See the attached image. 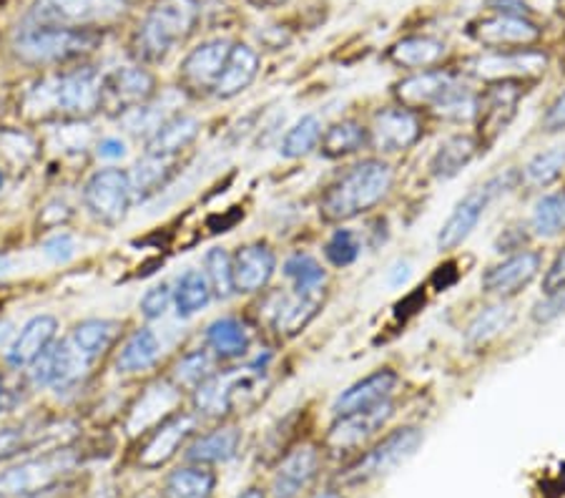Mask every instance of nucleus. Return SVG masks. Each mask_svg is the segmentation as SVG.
I'll list each match as a JSON object with an SVG mask.
<instances>
[{"mask_svg":"<svg viewBox=\"0 0 565 498\" xmlns=\"http://www.w3.org/2000/svg\"><path fill=\"white\" fill-rule=\"evenodd\" d=\"M102 78L90 66L49 76L29 91L25 108L39 119H88L102 112Z\"/></svg>","mask_w":565,"mask_h":498,"instance_id":"nucleus-1","label":"nucleus"},{"mask_svg":"<svg viewBox=\"0 0 565 498\" xmlns=\"http://www.w3.org/2000/svg\"><path fill=\"white\" fill-rule=\"evenodd\" d=\"M395 171L382 159H364L337 177L319 199V214L327 222H348L375 206L390 194Z\"/></svg>","mask_w":565,"mask_h":498,"instance_id":"nucleus-2","label":"nucleus"},{"mask_svg":"<svg viewBox=\"0 0 565 498\" xmlns=\"http://www.w3.org/2000/svg\"><path fill=\"white\" fill-rule=\"evenodd\" d=\"M199 0H157L134 33L131 49L141 63H161L194 33Z\"/></svg>","mask_w":565,"mask_h":498,"instance_id":"nucleus-3","label":"nucleus"},{"mask_svg":"<svg viewBox=\"0 0 565 498\" xmlns=\"http://www.w3.org/2000/svg\"><path fill=\"white\" fill-rule=\"evenodd\" d=\"M102 43L98 31H68V29H45V25H25L15 35V56L31 66H53L73 59L86 56Z\"/></svg>","mask_w":565,"mask_h":498,"instance_id":"nucleus-4","label":"nucleus"},{"mask_svg":"<svg viewBox=\"0 0 565 498\" xmlns=\"http://www.w3.org/2000/svg\"><path fill=\"white\" fill-rule=\"evenodd\" d=\"M126 13V0H33L29 23L45 29L98 31Z\"/></svg>","mask_w":565,"mask_h":498,"instance_id":"nucleus-5","label":"nucleus"},{"mask_svg":"<svg viewBox=\"0 0 565 498\" xmlns=\"http://www.w3.org/2000/svg\"><path fill=\"white\" fill-rule=\"evenodd\" d=\"M81 464L73 448L45 451L43 456L21 460L18 466L0 470V494L6 496H33L58 486L61 478Z\"/></svg>","mask_w":565,"mask_h":498,"instance_id":"nucleus-6","label":"nucleus"},{"mask_svg":"<svg viewBox=\"0 0 565 498\" xmlns=\"http://www.w3.org/2000/svg\"><path fill=\"white\" fill-rule=\"evenodd\" d=\"M264 378L254 368L234 370V373L212 375L194 391L196 413L206 418H224L236 407L257 403V398L264 393Z\"/></svg>","mask_w":565,"mask_h":498,"instance_id":"nucleus-7","label":"nucleus"},{"mask_svg":"<svg viewBox=\"0 0 565 498\" xmlns=\"http://www.w3.org/2000/svg\"><path fill=\"white\" fill-rule=\"evenodd\" d=\"M515 179H521L518 177V171H505V174H498L490 181H486L482 187H476L472 192L465 194L460 202L455 204V210L450 212L448 220H445V224L440 226V232H437V250L452 252L455 247H460V244L476 232L478 222L488 210V204L493 202L495 197L510 192V187L515 184Z\"/></svg>","mask_w":565,"mask_h":498,"instance_id":"nucleus-8","label":"nucleus"},{"mask_svg":"<svg viewBox=\"0 0 565 498\" xmlns=\"http://www.w3.org/2000/svg\"><path fill=\"white\" fill-rule=\"evenodd\" d=\"M420 443H423V431L413 428V425L392 431L390 436L375 443V446L364 453V456L354 460V464L340 476V481L344 486H362V484L375 481V478L387 476L397 466H403L407 458H413L415 451L420 448Z\"/></svg>","mask_w":565,"mask_h":498,"instance_id":"nucleus-9","label":"nucleus"},{"mask_svg":"<svg viewBox=\"0 0 565 498\" xmlns=\"http://www.w3.org/2000/svg\"><path fill=\"white\" fill-rule=\"evenodd\" d=\"M84 204L94 220L116 226L126 220L134 204L131 177L124 169H102L86 181Z\"/></svg>","mask_w":565,"mask_h":498,"instance_id":"nucleus-10","label":"nucleus"},{"mask_svg":"<svg viewBox=\"0 0 565 498\" xmlns=\"http://www.w3.org/2000/svg\"><path fill=\"white\" fill-rule=\"evenodd\" d=\"M157 94V81L143 66H121L102 78V108L111 116H126L146 106Z\"/></svg>","mask_w":565,"mask_h":498,"instance_id":"nucleus-11","label":"nucleus"},{"mask_svg":"<svg viewBox=\"0 0 565 498\" xmlns=\"http://www.w3.org/2000/svg\"><path fill=\"white\" fill-rule=\"evenodd\" d=\"M548 59L545 53L533 49H515V51H493L488 56H480L468 63L470 76L490 84H503V81H521L531 76H541Z\"/></svg>","mask_w":565,"mask_h":498,"instance_id":"nucleus-12","label":"nucleus"},{"mask_svg":"<svg viewBox=\"0 0 565 498\" xmlns=\"http://www.w3.org/2000/svg\"><path fill=\"white\" fill-rule=\"evenodd\" d=\"M232 45L234 43L226 39H214V41L196 45V49L191 51L179 66L181 88H184L186 94H194V96L212 94L218 76H222V71H224V63H226V59H230Z\"/></svg>","mask_w":565,"mask_h":498,"instance_id":"nucleus-13","label":"nucleus"},{"mask_svg":"<svg viewBox=\"0 0 565 498\" xmlns=\"http://www.w3.org/2000/svg\"><path fill=\"white\" fill-rule=\"evenodd\" d=\"M90 358L78 350L71 338L53 342L43 356L31 365V380L35 385H51L58 391L76 385L86 375Z\"/></svg>","mask_w":565,"mask_h":498,"instance_id":"nucleus-14","label":"nucleus"},{"mask_svg":"<svg viewBox=\"0 0 565 498\" xmlns=\"http://www.w3.org/2000/svg\"><path fill=\"white\" fill-rule=\"evenodd\" d=\"M392 413H395L392 403H382L377 407H370V411L342 415L327 433L324 448L332 451L334 456H348L352 451H360L375 433L385 428Z\"/></svg>","mask_w":565,"mask_h":498,"instance_id":"nucleus-15","label":"nucleus"},{"mask_svg":"<svg viewBox=\"0 0 565 498\" xmlns=\"http://www.w3.org/2000/svg\"><path fill=\"white\" fill-rule=\"evenodd\" d=\"M423 136V121L417 112L405 106L382 108L370 126V147L382 153H399L413 149Z\"/></svg>","mask_w":565,"mask_h":498,"instance_id":"nucleus-16","label":"nucleus"},{"mask_svg":"<svg viewBox=\"0 0 565 498\" xmlns=\"http://www.w3.org/2000/svg\"><path fill=\"white\" fill-rule=\"evenodd\" d=\"M319 470H322V451H319V446L302 443V446L291 448L279 464L275 478H271V498H297L315 484Z\"/></svg>","mask_w":565,"mask_h":498,"instance_id":"nucleus-17","label":"nucleus"},{"mask_svg":"<svg viewBox=\"0 0 565 498\" xmlns=\"http://www.w3.org/2000/svg\"><path fill=\"white\" fill-rule=\"evenodd\" d=\"M541 265L543 259L537 252H515V255H510L503 262H498V265L486 269V275L480 279L482 293L495 295L500 300H508V297L518 295L521 289L533 283L537 272H541Z\"/></svg>","mask_w":565,"mask_h":498,"instance_id":"nucleus-18","label":"nucleus"},{"mask_svg":"<svg viewBox=\"0 0 565 498\" xmlns=\"http://www.w3.org/2000/svg\"><path fill=\"white\" fill-rule=\"evenodd\" d=\"M194 431H196V415L181 413V411L169 415L167 421H161L157 428L151 431L149 441H146V446L141 448L139 453L141 468L157 470L161 466H167Z\"/></svg>","mask_w":565,"mask_h":498,"instance_id":"nucleus-19","label":"nucleus"},{"mask_svg":"<svg viewBox=\"0 0 565 498\" xmlns=\"http://www.w3.org/2000/svg\"><path fill=\"white\" fill-rule=\"evenodd\" d=\"M232 272H234V289L242 295L262 293L271 283L277 272V255L269 244L252 242L236 250L232 255Z\"/></svg>","mask_w":565,"mask_h":498,"instance_id":"nucleus-20","label":"nucleus"},{"mask_svg":"<svg viewBox=\"0 0 565 498\" xmlns=\"http://www.w3.org/2000/svg\"><path fill=\"white\" fill-rule=\"evenodd\" d=\"M397 383H399V378L395 370H377V373L358 380V383L350 385L348 391H342L340 395H337V401L332 405L334 418H342V415L370 411V407L390 403V398H392V393H395Z\"/></svg>","mask_w":565,"mask_h":498,"instance_id":"nucleus-21","label":"nucleus"},{"mask_svg":"<svg viewBox=\"0 0 565 498\" xmlns=\"http://www.w3.org/2000/svg\"><path fill=\"white\" fill-rule=\"evenodd\" d=\"M476 41L488 45L493 51H510V49H527V45L541 39V29L531 18L515 15H493L480 21L472 29Z\"/></svg>","mask_w":565,"mask_h":498,"instance_id":"nucleus-22","label":"nucleus"},{"mask_svg":"<svg viewBox=\"0 0 565 498\" xmlns=\"http://www.w3.org/2000/svg\"><path fill=\"white\" fill-rule=\"evenodd\" d=\"M460 86L458 76L448 74V71H423V74L409 76L397 84V98L399 106L413 108V112H420V108H433L443 102L445 96Z\"/></svg>","mask_w":565,"mask_h":498,"instance_id":"nucleus-23","label":"nucleus"},{"mask_svg":"<svg viewBox=\"0 0 565 498\" xmlns=\"http://www.w3.org/2000/svg\"><path fill=\"white\" fill-rule=\"evenodd\" d=\"M58 320L53 315H35L23 325L8 348V362L13 368H31L53 342H56Z\"/></svg>","mask_w":565,"mask_h":498,"instance_id":"nucleus-24","label":"nucleus"},{"mask_svg":"<svg viewBox=\"0 0 565 498\" xmlns=\"http://www.w3.org/2000/svg\"><path fill=\"white\" fill-rule=\"evenodd\" d=\"M523 91L518 86V81H503L488 88V94L480 98L478 104V124L480 134H486L488 139H495L500 131H505V126L515 116V106L521 102Z\"/></svg>","mask_w":565,"mask_h":498,"instance_id":"nucleus-25","label":"nucleus"},{"mask_svg":"<svg viewBox=\"0 0 565 498\" xmlns=\"http://www.w3.org/2000/svg\"><path fill=\"white\" fill-rule=\"evenodd\" d=\"M196 136H199V121L194 116H186V114L167 116V119L157 126V131L146 139V153H151V157L179 159V153L186 151L191 144L196 141Z\"/></svg>","mask_w":565,"mask_h":498,"instance_id":"nucleus-26","label":"nucleus"},{"mask_svg":"<svg viewBox=\"0 0 565 498\" xmlns=\"http://www.w3.org/2000/svg\"><path fill=\"white\" fill-rule=\"evenodd\" d=\"M259 74V53L247 43H234L230 59L224 63L222 76H218L212 94L216 98H234L247 91Z\"/></svg>","mask_w":565,"mask_h":498,"instance_id":"nucleus-27","label":"nucleus"},{"mask_svg":"<svg viewBox=\"0 0 565 498\" xmlns=\"http://www.w3.org/2000/svg\"><path fill=\"white\" fill-rule=\"evenodd\" d=\"M179 398H181V391L174 383L151 385L134 407L129 431L131 433H146L149 428L153 431L161 421H167L169 415L177 413Z\"/></svg>","mask_w":565,"mask_h":498,"instance_id":"nucleus-28","label":"nucleus"},{"mask_svg":"<svg viewBox=\"0 0 565 498\" xmlns=\"http://www.w3.org/2000/svg\"><path fill=\"white\" fill-rule=\"evenodd\" d=\"M252 346V332L239 317H218L206 328V348L214 358L236 360L244 358Z\"/></svg>","mask_w":565,"mask_h":498,"instance_id":"nucleus-29","label":"nucleus"},{"mask_svg":"<svg viewBox=\"0 0 565 498\" xmlns=\"http://www.w3.org/2000/svg\"><path fill=\"white\" fill-rule=\"evenodd\" d=\"M242 446V433L234 428V425H222V428H214L212 433H204L194 443H191L186 451V458L191 464L202 466H216L232 460Z\"/></svg>","mask_w":565,"mask_h":498,"instance_id":"nucleus-30","label":"nucleus"},{"mask_svg":"<svg viewBox=\"0 0 565 498\" xmlns=\"http://www.w3.org/2000/svg\"><path fill=\"white\" fill-rule=\"evenodd\" d=\"M324 295H305L295 293L289 297H281L275 315H271V328L281 338H291V335L302 332L309 322L315 320L319 307H322Z\"/></svg>","mask_w":565,"mask_h":498,"instance_id":"nucleus-31","label":"nucleus"},{"mask_svg":"<svg viewBox=\"0 0 565 498\" xmlns=\"http://www.w3.org/2000/svg\"><path fill=\"white\" fill-rule=\"evenodd\" d=\"M448 53V45L430 35H409L390 49V61L407 71H430Z\"/></svg>","mask_w":565,"mask_h":498,"instance_id":"nucleus-32","label":"nucleus"},{"mask_svg":"<svg viewBox=\"0 0 565 498\" xmlns=\"http://www.w3.org/2000/svg\"><path fill=\"white\" fill-rule=\"evenodd\" d=\"M478 157V141L470 134L448 136L440 147L435 149L430 159V174L435 179H452L458 177L465 167L472 165Z\"/></svg>","mask_w":565,"mask_h":498,"instance_id":"nucleus-33","label":"nucleus"},{"mask_svg":"<svg viewBox=\"0 0 565 498\" xmlns=\"http://www.w3.org/2000/svg\"><path fill=\"white\" fill-rule=\"evenodd\" d=\"M216 488V474L209 466L189 464L171 470L163 481V498H212Z\"/></svg>","mask_w":565,"mask_h":498,"instance_id":"nucleus-34","label":"nucleus"},{"mask_svg":"<svg viewBox=\"0 0 565 498\" xmlns=\"http://www.w3.org/2000/svg\"><path fill=\"white\" fill-rule=\"evenodd\" d=\"M370 144V129L358 119H342L324 129L322 141H319V151L327 159H342L350 153H358Z\"/></svg>","mask_w":565,"mask_h":498,"instance_id":"nucleus-35","label":"nucleus"},{"mask_svg":"<svg viewBox=\"0 0 565 498\" xmlns=\"http://www.w3.org/2000/svg\"><path fill=\"white\" fill-rule=\"evenodd\" d=\"M177 174V159H167V157H146L136 165L131 177V189H134V202L136 199H149L153 194H159L163 187L169 184Z\"/></svg>","mask_w":565,"mask_h":498,"instance_id":"nucleus-36","label":"nucleus"},{"mask_svg":"<svg viewBox=\"0 0 565 498\" xmlns=\"http://www.w3.org/2000/svg\"><path fill=\"white\" fill-rule=\"evenodd\" d=\"M159 352H161V346L153 330L141 328L131 332V338L124 342V348L116 358L118 373H126V375L143 373V370H149L153 362L159 360Z\"/></svg>","mask_w":565,"mask_h":498,"instance_id":"nucleus-37","label":"nucleus"},{"mask_svg":"<svg viewBox=\"0 0 565 498\" xmlns=\"http://www.w3.org/2000/svg\"><path fill=\"white\" fill-rule=\"evenodd\" d=\"M121 335V322L116 320H102V317H90V320L78 322L71 332V340L76 342L78 350L84 352L86 358H98L104 356L106 350L114 348V342Z\"/></svg>","mask_w":565,"mask_h":498,"instance_id":"nucleus-38","label":"nucleus"},{"mask_svg":"<svg viewBox=\"0 0 565 498\" xmlns=\"http://www.w3.org/2000/svg\"><path fill=\"white\" fill-rule=\"evenodd\" d=\"M513 320H515L513 307L505 303L490 305L472 317L468 330H465V342H468L470 348L488 346L490 340H495L498 335H503L510 325H513Z\"/></svg>","mask_w":565,"mask_h":498,"instance_id":"nucleus-39","label":"nucleus"},{"mask_svg":"<svg viewBox=\"0 0 565 498\" xmlns=\"http://www.w3.org/2000/svg\"><path fill=\"white\" fill-rule=\"evenodd\" d=\"M212 287H209L204 272L199 269H189L179 277V283L174 287V307L179 317H194L196 312H202L204 307L212 303Z\"/></svg>","mask_w":565,"mask_h":498,"instance_id":"nucleus-40","label":"nucleus"},{"mask_svg":"<svg viewBox=\"0 0 565 498\" xmlns=\"http://www.w3.org/2000/svg\"><path fill=\"white\" fill-rule=\"evenodd\" d=\"M322 134H324L322 121H319L315 114H307L285 134L279 153L285 159H302V157H307V153H312L319 147V141H322Z\"/></svg>","mask_w":565,"mask_h":498,"instance_id":"nucleus-41","label":"nucleus"},{"mask_svg":"<svg viewBox=\"0 0 565 498\" xmlns=\"http://www.w3.org/2000/svg\"><path fill=\"white\" fill-rule=\"evenodd\" d=\"M531 230L535 237H543V240L558 237L561 232H565V194L563 192L545 194L537 199L531 216Z\"/></svg>","mask_w":565,"mask_h":498,"instance_id":"nucleus-42","label":"nucleus"},{"mask_svg":"<svg viewBox=\"0 0 565 498\" xmlns=\"http://www.w3.org/2000/svg\"><path fill=\"white\" fill-rule=\"evenodd\" d=\"M285 275L291 285H295V293H305V295H324V283L327 275L322 265L315 257L302 255H291L285 262Z\"/></svg>","mask_w":565,"mask_h":498,"instance_id":"nucleus-43","label":"nucleus"},{"mask_svg":"<svg viewBox=\"0 0 565 498\" xmlns=\"http://www.w3.org/2000/svg\"><path fill=\"white\" fill-rule=\"evenodd\" d=\"M565 169V147H553L548 151L535 153L521 171V181L527 187H548L563 174Z\"/></svg>","mask_w":565,"mask_h":498,"instance_id":"nucleus-44","label":"nucleus"},{"mask_svg":"<svg viewBox=\"0 0 565 498\" xmlns=\"http://www.w3.org/2000/svg\"><path fill=\"white\" fill-rule=\"evenodd\" d=\"M214 360L209 356V350H191L186 352L174 365V385L179 391H191L194 393L199 385L204 383L206 378L214 375Z\"/></svg>","mask_w":565,"mask_h":498,"instance_id":"nucleus-45","label":"nucleus"},{"mask_svg":"<svg viewBox=\"0 0 565 498\" xmlns=\"http://www.w3.org/2000/svg\"><path fill=\"white\" fill-rule=\"evenodd\" d=\"M204 277L209 287H212V295L218 300H226L232 297L234 289V272H232V255L222 247H214L206 252L204 257Z\"/></svg>","mask_w":565,"mask_h":498,"instance_id":"nucleus-46","label":"nucleus"},{"mask_svg":"<svg viewBox=\"0 0 565 498\" xmlns=\"http://www.w3.org/2000/svg\"><path fill=\"white\" fill-rule=\"evenodd\" d=\"M362 255V240L354 230H334L324 242V257L332 267H350Z\"/></svg>","mask_w":565,"mask_h":498,"instance_id":"nucleus-47","label":"nucleus"},{"mask_svg":"<svg viewBox=\"0 0 565 498\" xmlns=\"http://www.w3.org/2000/svg\"><path fill=\"white\" fill-rule=\"evenodd\" d=\"M171 305H174V289H171L169 283L153 285L139 303L141 315L146 320H161V317L169 312Z\"/></svg>","mask_w":565,"mask_h":498,"instance_id":"nucleus-48","label":"nucleus"},{"mask_svg":"<svg viewBox=\"0 0 565 498\" xmlns=\"http://www.w3.org/2000/svg\"><path fill=\"white\" fill-rule=\"evenodd\" d=\"M43 252L45 257L51 262H68L73 255H76V242H73L71 234L61 232V234H53V237L43 244Z\"/></svg>","mask_w":565,"mask_h":498,"instance_id":"nucleus-49","label":"nucleus"},{"mask_svg":"<svg viewBox=\"0 0 565 498\" xmlns=\"http://www.w3.org/2000/svg\"><path fill=\"white\" fill-rule=\"evenodd\" d=\"M561 289H565V244H563V250L558 252V255H555L548 272H545V277H543V293L545 295L561 293Z\"/></svg>","mask_w":565,"mask_h":498,"instance_id":"nucleus-50","label":"nucleus"},{"mask_svg":"<svg viewBox=\"0 0 565 498\" xmlns=\"http://www.w3.org/2000/svg\"><path fill=\"white\" fill-rule=\"evenodd\" d=\"M563 312H565V289H561V293H553V295H545V303L535 305L533 320L535 322H551L553 317H558Z\"/></svg>","mask_w":565,"mask_h":498,"instance_id":"nucleus-51","label":"nucleus"},{"mask_svg":"<svg viewBox=\"0 0 565 498\" xmlns=\"http://www.w3.org/2000/svg\"><path fill=\"white\" fill-rule=\"evenodd\" d=\"M498 15H515V18H531V8L523 0H488Z\"/></svg>","mask_w":565,"mask_h":498,"instance_id":"nucleus-52","label":"nucleus"},{"mask_svg":"<svg viewBox=\"0 0 565 498\" xmlns=\"http://www.w3.org/2000/svg\"><path fill=\"white\" fill-rule=\"evenodd\" d=\"M545 131H563L565 129V94L555 98V104L548 108L543 119Z\"/></svg>","mask_w":565,"mask_h":498,"instance_id":"nucleus-53","label":"nucleus"},{"mask_svg":"<svg viewBox=\"0 0 565 498\" xmlns=\"http://www.w3.org/2000/svg\"><path fill=\"white\" fill-rule=\"evenodd\" d=\"M98 157L102 159H124L126 157V144L116 136H108V139L98 141Z\"/></svg>","mask_w":565,"mask_h":498,"instance_id":"nucleus-54","label":"nucleus"},{"mask_svg":"<svg viewBox=\"0 0 565 498\" xmlns=\"http://www.w3.org/2000/svg\"><path fill=\"white\" fill-rule=\"evenodd\" d=\"M21 401V393L15 391V388L8 383V380L0 375V413H8L13 411V407Z\"/></svg>","mask_w":565,"mask_h":498,"instance_id":"nucleus-55","label":"nucleus"},{"mask_svg":"<svg viewBox=\"0 0 565 498\" xmlns=\"http://www.w3.org/2000/svg\"><path fill=\"white\" fill-rule=\"evenodd\" d=\"M395 272H390V285H403L405 279L409 277V265L407 262H397L395 267H392Z\"/></svg>","mask_w":565,"mask_h":498,"instance_id":"nucleus-56","label":"nucleus"},{"mask_svg":"<svg viewBox=\"0 0 565 498\" xmlns=\"http://www.w3.org/2000/svg\"><path fill=\"white\" fill-rule=\"evenodd\" d=\"M236 498H267V496H264L262 488H249V491H244L242 496H236Z\"/></svg>","mask_w":565,"mask_h":498,"instance_id":"nucleus-57","label":"nucleus"},{"mask_svg":"<svg viewBox=\"0 0 565 498\" xmlns=\"http://www.w3.org/2000/svg\"><path fill=\"white\" fill-rule=\"evenodd\" d=\"M312 498H342V494L340 491H322V494H317Z\"/></svg>","mask_w":565,"mask_h":498,"instance_id":"nucleus-58","label":"nucleus"},{"mask_svg":"<svg viewBox=\"0 0 565 498\" xmlns=\"http://www.w3.org/2000/svg\"><path fill=\"white\" fill-rule=\"evenodd\" d=\"M267 3H275V6H279V3H287V0H267Z\"/></svg>","mask_w":565,"mask_h":498,"instance_id":"nucleus-59","label":"nucleus"},{"mask_svg":"<svg viewBox=\"0 0 565 498\" xmlns=\"http://www.w3.org/2000/svg\"><path fill=\"white\" fill-rule=\"evenodd\" d=\"M0 187H3V174H0Z\"/></svg>","mask_w":565,"mask_h":498,"instance_id":"nucleus-60","label":"nucleus"},{"mask_svg":"<svg viewBox=\"0 0 565 498\" xmlns=\"http://www.w3.org/2000/svg\"><path fill=\"white\" fill-rule=\"evenodd\" d=\"M0 498H6V494H0Z\"/></svg>","mask_w":565,"mask_h":498,"instance_id":"nucleus-61","label":"nucleus"},{"mask_svg":"<svg viewBox=\"0 0 565 498\" xmlns=\"http://www.w3.org/2000/svg\"><path fill=\"white\" fill-rule=\"evenodd\" d=\"M563 3H565V0H563Z\"/></svg>","mask_w":565,"mask_h":498,"instance_id":"nucleus-62","label":"nucleus"}]
</instances>
